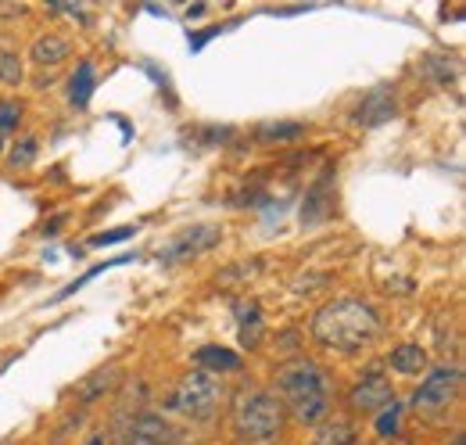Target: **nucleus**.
I'll return each instance as SVG.
<instances>
[{
	"label": "nucleus",
	"mask_w": 466,
	"mask_h": 445,
	"mask_svg": "<svg viewBox=\"0 0 466 445\" xmlns=\"http://www.w3.org/2000/svg\"><path fill=\"white\" fill-rule=\"evenodd\" d=\"M381 331H384L381 309L355 295L334 298V302L319 306L312 316V342L337 356H359L363 349H370L381 338Z\"/></svg>",
	"instance_id": "f257e3e1"
},
{
	"label": "nucleus",
	"mask_w": 466,
	"mask_h": 445,
	"mask_svg": "<svg viewBox=\"0 0 466 445\" xmlns=\"http://www.w3.org/2000/svg\"><path fill=\"white\" fill-rule=\"evenodd\" d=\"M273 396L280 399L283 414L298 424H319L334 410V381L330 370L316 360H291L273 378Z\"/></svg>",
	"instance_id": "f03ea898"
},
{
	"label": "nucleus",
	"mask_w": 466,
	"mask_h": 445,
	"mask_svg": "<svg viewBox=\"0 0 466 445\" xmlns=\"http://www.w3.org/2000/svg\"><path fill=\"white\" fill-rule=\"evenodd\" d=\"M230 424L237 442L244 445H273L283 435L287 414L280 406V399L265 388H251L240 392L230 406Z\"/></svg>",
	"instance_id": "7ed1b4c3"
},
{
	"label": "nucleus",
	"mask_w": 466,
	"mask_h": 445,
	"mask_svg": "<svg viewBox=\"0 0 466 445\" xmlns=\"http://www.w3.org/2000/svg\"><path fill=\"white\" fill-rule=\"evenodd\" d=\"M227 381L220 378V374H209V370H194V374H187L176 388H173V396H169V410L173 414H180L184 421H194V424H209L216 414H220V406L227 403Z\"/></svg>",
	"instance_id": "20e7f679"
},
{
	"label": "nucleus",
	"mask_w": 466,
	"mask_h": 445,
	"mask_svg": "<svg viewBox=\"0 0 466 445\" xmlns=\"http://www.w3.org/2000/svg\"><path fill=\"white\" fill-rule=\"evenodd\" d=\"M463 388V370L460 367H435L413 392V410L424 417H442L453 410Z\"/></svg>",
	"instance_id": "39448f33"
},
{
	"label": "nucleus",
	"mask_w": 466,
	"mask_h": 445,
	"mask_svg": "<svg viewBox=\"0 0 466 445\" xmlns=\"http://www.w3.org/2000/svg\"><path fill=\"white\" fill-rule=\"evenodd\" d=\"M395 403V388H391V381L381 374V370H366L355 385H352V392H348V410L355 414V417H377L381 410H388Z\"/></svg>",
	"instance_id": "423d86ee"
},
{
	"label": "nucleus",
	"mask_w": 466,
	"mask_h": 445,
	"mask_svg": "<svg viewBox=\"0 0 466 445\" xmlns=\"http://www.w3.org/2000/svg\"><path fill=\"white\" fill-rule=\"evenodd\" d=\"M220 241H223L220 227H187L180 237H173V241L158 252V259H162L166 266H176V263H187V259H198V255L212 252Z\"/></svg>",
	"instance_id": "0eeeda50"
},
{
	"label": "nucleus",
	"mask_w": 466,
	"mask_h": 445,
	"mask_svg": "<svg viewBox=\"0 0 466 445\" xmlns=\"http://www.w3.org/2000/svg\"><path fill=\"white\" fill-rule=\"evenodd\" d=\"M399 115V101H395V93H391V86H373L363 101H359V108H355V122L359 126H366V129H373V126H384V122H391Z\"/></svg>",
	"instance_id": "6e6552de"
},
{
	"label": "nucleus",
	"mask_w": 466,
	"mask_h": 445,
	"mask_svg": "<svg viewBox=\"0 0 466 445\" xmlns=\"http://www.w3.org/2000/svg\"><path fill=\"white\" fill-rule=\"evenodd\" d=\"M119 445H176V432H173L162 417L144 414V417H137V421L130 424L126 439Z\"/></svg>",
	"instance_id": "1a4fd4ad"
},
{
	"label": "nucleus",
	"mask_w": 466,
	"mask_h": 445,
	"mask_svg": "<svg viewBox=\"0 0 466 445\" xmlns=\"http://www.w3.org/2000/svg\"><path fill=\"white\" fill-rule=\"evenodd\" d=\"M330 180H334V169L327 165V169H323V176L309 187L305 205H301V223H305V227H312V223L327 219V212H330Z\"/></svg>",
	"instance_id": "9d476101"
},
{
	"label": "nucleus",
	"mask_w": 466,
	"mask_h": 445,
	"mask_svg": "<svg viewBox=\"0 0 466 445\" xmlns=\"http://www.w3.org/2000/svg\"><path fill=\"white\" fill-rule=\"evenodd\" d=\"M29 58H32L40 68H54V65H61L65 58H72V43H68L65 36H58V32H43V36L32 40Z\"/></svg>",
	"instance_id": "9b49d317"
},
{
	"label": "nucleus",
	"mask_w": 466,
	"mask_h": 445,
	"mask_svg": "<svg viewBox=\"0 0 466 445\" xmlns=\"http://www.w3.org/2000/svg\"><path fill=\"white\" fill-rule=\"evenodd\" d=\"M194 363L198 370H209V374H237L240 370V356L233 349H223V345H202L194 352Z\"/></svg>",
	"instance_id": "f8f14e48"
},
{
	"label": "nucleus",
	"mask_w": 466,
	"mask_h": 445,
	"mask_svg": "<svg viewBox=\"0 0 466 445\" xmlns=\"http://www.w3.org/2000/svg\"><path fill=\"white\" fill-rule=\"evenodd\" d=\"M388 363H391V370H395V374L417 378V374H424V370H427V352H424V345H417V342H402V345H395V349H391Z\"/></svg>",
	"instance_id": "ddd939ff"
},
{
	"label": "nucleus",
	"mask_w": 466,
	"mask_h": 445,
	"mask_svg": "<svg viewBox=\"0 0 466 445\" xmlns=\"http://www.w3.org/2000/svg\"><path fill=\"white\" fill-rule=\"evenodd\" d=\"M359 432L352 421H319L312 432V445H355Z\"/></svg>",
	"instance_id": "4468645a"
},
{
	"label": "nucleus",
	"mask_w": 466,
	"mask_h": 445,
	"mask_svg": "<svg viewBox=\"0 0 466 445\" xmlns=\"http://www.w3.org/2000/svg\"><path fill=\"white\" fill-rule=\"evenodd\" d=\"M94 86H97V76H94V65L90 61H79L72 79H68V101L72 108H86L90 97H94Z\"/></svg>",
	"instance_id": "2eb2a0df"
},
{
	"label": "nucleus",
	"mask_w": 466,
	"mask_h": 445,
	"mask_svg": "<svg viewBox=\"0 0 466 445\" xmlns=\"http://www.w3.org/2000/svg\"><path fill=\"white\" fill-rule=\"evenodd\" d=\"M305 137L301 122H258L255 126V144H294Z\"/></svg>",
	"instance_id": "dca6fc26"
},
{
	"label": "nucleus",
	"mask_w": 466,
	"mask_h": 445,
	"mask_svg": "<svg viewBox=\"0 0 466 445\" xmlns=\"http://www.w3.org/2000/svg\"><path fill=\"white\" fill-rule=\"evenodd\" d=\"M115 381H119V370H115V367H108V370H97L90 381H83V385H79V392H76V403H79L83 410H86V406H94V403H97V399H101V396H104V392H108Z\"/></svg>",
	"instance_id": "f3484780"
},
{
	"label": "nucleus",
	"mask_w": 466,
	"mask_h": 445,
	"mask_svg": "<svg viewBox=\"0 0 466 445\" xmlns=\"http://www.w3.org/2000/svg\"><path fill=\"white\" fill-rule=\"evenodd\" d=\"M133 259H137V255H119V259H104V263H97V266H90V270H86L83 277H76V280H72L68 288H61V291L54 295V302H61V298H68V295H76V291H83V288H86V284H90L94 277H101L104 270H112V266H126V263H133Z\"/></svg>",
	"instance_id": "a211bd4d"
},
{
	"label": "nucleus",
	"mask_w": 466,
	"mask_h": 445,
	"mask_svg": "<svg viewBox=\"0 0 466 445\" xmlns=\"http://www.w3.org/2000/svg\"><path fill=\"white\" fill-rule=\"evenodd\" d=\"M36 155H40V140L36 137H22V140H14L7 147V165L11 169H29L36 162Z\"/></svg>",
	"instance_id": "6ab92c4d"
},
{
	"label": "nucleus",
	"mask_w": 466,
	"mask_h": 445,
	"mask_svg": "<svg viewBox=\"0 0 466 445\" xmlns=\"http://www.w3.org/2000/svg\"><path fill=\"white\" fill-rule=\"evenodd\" d=\"M22 79H25L22 58H18L14 50L0 47V83H7V86H22Z\"/></svg>",
	"instance_id": "aec40b11"
},
{
	"label": "nucleus",
	"mask_w": 466,
	"mask_h": 445,
	"mask_svg": "<svg viewBox=\"0 0 466 445\" xmlns=\"http://www.w3.org/2000/svg\"><path fill=\"white\" fill-rule=\"evenodd\" d=\"M22 101H14V97H4L0 101V133H11V129H18V122H22Z\"/></svg>",
	"instance_id": "412c9836"
},
{
	"label": "nucleus",
	"mask_w": 466,
	"mask_h": 445,
	"mask_svg": "<svg viewBox=\"0 0 466 445\" xmlns=\"http://www.w3.org/2000/svg\"><path fill=\"white\" fill-rule=\"evenodd\" d=\"M424 76H431L435 83H449L453 79V65H449V58H438V54H427L424 58Z\"/></svg>",
	"instance_id": "4be33fe9"
},
{
	"label": "nucleus",
	"mask_w": 466,
	"mask_h": 445,
	"mask_svg": "<svg viewBox=\"0 0 466 445\" xmlns=\"http://www.w3.org/2000/svg\"><path fill=\"white\" fill-rule=\"evenodd\" d=\"M399 417H402V403H391L388 410L377 414V435L381 439H391L399 432Z\"/></svg>",
	"instance_id": "5701e85b"
},
{
	"label": "nucleus",
	"mask_w": 466,
	"mask_h": 445,
	"mask_svg": "<svg viewBox=\"0 0 466 445\" xmlns=\"http://www.w3.org/2000/svg\"><path fill=\"white\" fill-rule=\"evenodd\" d=\"M130 237H137V227H119V230H108V234H94L90 248H108V245H119V241H130Z\"/></svg>",
	"instance_id": "b1692460"
},
{
	"label": "nucleus",
	"mask_w": 466,
	"mask_h": 445,
	"mask_svg": "<svg viewBox=\"0 0 466 445\" xmlns=\"http://www.w3.org/2000/svg\"><path fill=\"white\" fill-rule=\"evenodd\" d=\"M233 137H237L233 126H205L202 129V144H209V147H223V144H230Z\"/></svg>",
	"instance_id": "393cba45"
},
{
	"label": "nucleus",
	"mask_w": 466,
	"mask_h": 445,
	"mask_svg": "<svg viewBox=\"0 0 466 445\" xmlns=\"http://www.w3.org/2000/svg\"><path fill=\"white\" fill-rule=\"evenodd\" d=\"M79 424H83V417H79V414H72V417H68V421H65V424L58 428V435H54V442L61 445V442H65V439H68V435H72V432H76V428H79Z\"/></svg>",
	"instance_id": "a878e982"
},
{
	"label": "nucleus",
	"mask_w": 466,
	"mask_h": 445,
	"mask_svg": "<svg viewBox=\"0 0 466 445\" xmlns=\"http://www.w3.org/2000/svg\"><path fill=\"white\" fill-rule=\"evenodd\" d=\"M65 223H68V216H65V212H61V216H54V219H50V223H43V234H47V237H54V234H58V230H61V227H65Z\"/></svg>",
	"instance_id": "bb28decb"
},
{
	"label": "nucleus",
	"mask_w": 466,
	"mask_h": 445,
	"mask_svg": "<svg viewBox=\"0 0 466 445\" xmlns=\"http://www.w3.org/2000/svg\"><path fill=\"white\" fill-rule=\"evenodd\" d=\"M205 11H209V7H205V4H194V7H187V18H202V14H205Z\"/></svg>",
	"instance_id": "cd10ccee"
},
{
	"label": "nucleus",
	"mask_w": 466,
	"mask_h": 445,
	"mask_svg": "<svg viewBox=\"0 0 466 445\" xmlns=\"http://www.w3.org/2000/svg\"><path fill=\"white\" fill-rule=\"evenodd\" d=\"M0 14H25V7L18 4V7H0Z\"/></svg>",
	"instance_id": "c85d7f7f"
},
{
	"label": "nucleus",
	"mask_w": 466,
	"mask_h": 445,
	"mask_svg": "<svg viewBox=\"0 0 466 445\" xmlns=\"http://www.w3.org/2000/svg\"><path fill=\"white\" fill-rule=\"evenodd\" d=\"M86 445H104V439H101V435H97V439H90V442Z\"/></svg>",
	"instance_id": "c756f323"
},
{
	"label": "nucleus",
	"mask_w": 466,
	"mask_h": 445,
	"mask_svg": "<svg viewBox=\"0 0 466 445\" xmlns=\"http://www.w3.org/2000/svg\"><path fill=\"white\" fill-rule=\"evenodd\" d=\"M0 445H11V442H0Z\"/></svg>",
	"instance_id": "7c9ffc66"
}]
</instances>
